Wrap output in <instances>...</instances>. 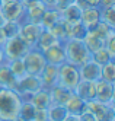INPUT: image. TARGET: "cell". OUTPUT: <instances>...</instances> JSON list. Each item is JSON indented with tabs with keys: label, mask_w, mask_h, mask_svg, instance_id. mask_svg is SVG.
I'll list each match as a JSON object with an SVG mask.
<instances>
[{
	"label": "cell",
	"mask_w": 115,
	"mask_h": 121,
	"mask_svg": "<svg viewBox=\"0 0 115 121\" xmlns=\"http://www.w3.org/2000/svg\"><path fill=\"white\" fill-rule=\"evenodd\" d=\"M115 0H101V7H106V6H114Z\"/></svg>",
	"instance_id": "obj_39"
},
{
	"label": "cell",
	"mask_w": 115,
	"mask_h": 121,
	"mask_svg": "<svg viewBox=\"0 0 115 121\" xmlns=\"http://www.w3.org/2000/svg\"><path fill=\"white\" fill-rule=\"evenodd\" d=\"M37 109H48L51 107V98L48 89H41L37 93H34L28 99Z\"/></svg>",
	"instance_id": "obj_18"
},
{
	"label": "cell",
	"mask_w": 115,
	"mask_h": 121,
	"mask_svg": "<svg viewBox=\"0 0 115 121\" xmlns=\"http://www.w3.org/2000/svg\"><path fill=\"white\" fill-rule=\"evenodd\" d=\"M22 98L12 89L0 88V121H13L19 115Z\"/></svg>",
	"instance_id": "obj_1"
},
{
	"label": "cell",
	"mask_w": 115,
	"mask_h": 121,
	"mask_svg": "<svg viewBox=\"0 0 115 121\" xmlns=\"http://www.w3.org/2000/svg\"><path fill=\"white\" fill-rule=\"evenodd\" d=\"M86 34L87 29L82 22L67 23V39H83Z\"/></svg>",
	"instance_id": "obj_24"
},
{
	"label": "cell",
	"mask_w": 115,
	"mask_h": 121,
	"mask_svg": "<svg viewBox=\"0 0 115 121\" xmlns=\"http://www.w3.org/2000/svg\"><path fill=\"white\" fill-rule=\"evenodd\" d=\"M96 85V96L95 101L102 104H114V92H115V83H109L105 80H98Z\"/></svg>",
	"instance_id": "obj_11"
},
{
	"label": "cell",
	"mask_w": 115,
	"mask_h": 121,
	"mask_svg": "<svg viewBox=\"0 0 115 121\" xmlns=\"http://www.w3.org/2000/svg\"><path fill=\"white\" fill-rule=\"evenodd\" d=\"M114 29H115V28H112V26H109V25H106L105 22L99 21V22H98V23H96L95 26L92 28V29H89L87 32L93 34L96 38H99L102 42H105V39H106V38L111 35V34L114 32Z\"/></svg>",
	"instance_id": "obj_25"
},
{
	"label": "cell",
	"mask_w": 115,
	"mask_h": 121,
	"mask_svg": "<svg viewBox=\"0 0 115 121\" xmlns=\"http://www.w3.org/2000/svg\"><path fill=\"white\" fill-rule=\"evenodd\" d=\"M47 111L50 121H64V118L67 117V111L63 105H51Z\"/></svg>",
	"instance_id": "obj_31"
},
{
	"label": "cell",
	"mask_w": 115,
	"mask_h": 121,
	"mask_svg": "<svg viewBox=\"0 0 115 121\" xmlns=\"http://www.w3.org/2000/svg\"><path fill=\"white\" fill-rule=\"evenodd\" d=\"M101 80L115 83V60L101 66Z\"/></svg>",
	"instance_id": "obj_28"
},
{
	"label": "cell",
	"mask_w": 115,
	"mask_h": 121,
	"mask_svg": "<svg viewBox=\"0 0 115 121\" xmlns=\"http://www.w3.org/2000/svg\"><path fill=\"white\" fill-rule=\"evenodd\" d=\"M79 82H80V73H79L77 66L67 61L58 66V85L64 86L70 91H74Z\"/></svg>",
	"instance_id": "obj_3"
},
{
	"label": "cell",
	"mask_w": 115,
	"mask_h": 121,
	"mask_svg": "<svg viewBox=\"0 0 115 121\" xmlns=\"http://www.w3.org/2000/svg\"><path fill=\"white\" fill-rule=\"evenodd\" d=\"M48 92H50V98H51V105H63L64 107V104L67 102L68 96L72 95L73 91H70L57 83L51 89H48Z\"/></svg>",
	"instance_id": "obj_16"
},
{
	"label": "cell",
	"mask_w": 115,
	"mask_h": 121,
	"mask_svg": "<svg viewBox=\"0 0 115 121\" xmlns=\"http://www.w3.org/2000/svg\"><path fill=\"white\" fill-rule=\"evenodd\" d=\"M10 72L13 73V76L16 79H22L23 76H26V67L23 64V60L22 58H17V60H10V61H6Z\"/></svg>",
	"instance_id": "obj_26"
},
{
	"label": "cell",
	"mask_w": 115,
	"mask_h": 121,
	"mask_svg": "<svg viewBox=\"0 0 115 121\" xmlns=\"http://www.w3.org/2000/svg\"><path fill=\"white\" fill-rule=\"evenodd\" d=\"M103 47L108 50V53L115 58V32H112L111 35L105 39V42H103Z\"/></svg>",
	"instance_id": "obj_35"
},
{
	"label": "cell",
	"mask_w": 115,
	"mask_h": 121,
	"mask_svg": "<svg viewBox=\"0 0 115 121\" xmlns=\"http://www.w3.org/2000/svg\"><path fill=\"white\" fill-rule=\"evenodd\" d=\"M85 107H86V102L79 98L74 92H72L67 102L64 104V108L67 111V114H72V115H80L85 111Z\"/></svg>",
	"instance_id": "obj_19"
},
{
	"label": "cell",
	"mask_w": 115,
	"mask_h": 121,
	"mask_svg": "<svg viewBox=\"0 0 115 121\" xmlns=\"http://www.w3.org/2000/svg\"><path fill=\"white\" fill-rule=\"evenodd\" d=\"M96 82H89V80H82L77 83V86L74 88V93L77 95L80 99H83L85 102H90L95 101L96 96Z\"/></svg>",
	"instance_id": "obj_15"
},
{
	"label": "cell",
	"mask_w": 115,
	"mask_h": 121,
	"mask_svg": "<svg viewBox=\"0 0 115 121\" xmlns=\"http://www.w3.org/2000/svg\"><path fill=\"white\" fill-rule=\"evenodd\" d=\"M41 2L45 4L47 7H55V3H57V0H41Z\"/></svg>",
	"instance_id": "obj_40"
},
{
	"label": "cell",
	"mask_w": 115,
	"mask_h": 121,
	"mask_svg": "<svg viewBox=\"0 0 115 121\" xmlns=\"http://www.w3.org/2000/svg\"><path fill=\"white\" fill-rule=\"evenodd\" d=\"M79 73H80L82 80H89V82H98L101 79V66L95 63L90 58L87 63L82 64L79 67Z\"/></svg>",
	"instance_id": "obj_14"
},
{
	"label": "cell",
	"mask_w": 115,
	"mask_h": 121,
	"mask_svg": "<svg viewBox=\"0 0 115 121\" xmlns=\"http://www.w3.org/2000/svg\"><path fill=\"white\" fill-rule=\"evenodd\" d=\"M45 10H47V6L44 4L41 0H32V2L25 4V18H23V21L39 25L41 18H42V15Z\"/></svg>",
	"instance_id": "obj_9"
},
{
	"label": "cell",
	"mask_w": 115,
	"mask_h": 121,
	"mask_svg": "<svg viewBox=\"0 0 115 121\" xmlns=\"http://www.w3.org/2000/svg\"><path fill=\"white\" fill-rule=\"evenodd\" d=\"M0 6H2V0H0Z\"/></svg>",
	"instance_id": "obj_47"
},
{
	"label": "cell",
	"mask_w": 115,
	"mask_h": 121,
	"mask_svg": "<svg viewBox=\"0 0 115 121\" xmlns=\"http://www.w3.org/2000/svg\"><path fill=\"white\" fill-rule=\"evenodd\" d=\"M80 13H82V10L79 9L74 3L68 4L67 7H64V9L60 10L61 19H63L66 23H76V22H80Z\"/></svg>",
	"instance_id": "obj_23"
},
{
	"label": "cell",
	"mask_w": 115,
	"mask_h": 121,
	"mask_svg": "<svg viewBox=\"0 0 115 121\" xmlns=\"http://www.w3.org/2000/svg\"><path fill=\"white\" fill-rule=\"evenodd\" d=\"M32 121H50L48 120V111L47 109H35Z\"/></svg>",
	"instance_id": "obj_36"
},
{
	"label": "cell",
	"mask_w": 115,
	"mask_h": 121,
	"mask_svg": "<svg viewBox=\"0 0 115 121\" xmlns=\"http://www.w3.org/2000/svg\"><path fill=\"white\" fill-rule=\"evenodd\" d=\"M58 39L52 35V34L48 31V29H42L41 34H39V37H38V41H37V45H35V48L39 50V51H44V50H47L52 45H55L58 44Z\"/></svg>",
	"instance_id": "obj_22"
},
{
	"label": "cell",
	"mask_w": 115,
	"mask_h": 121,
	"mask_svg": "<svg viewBox=\"0 0 115 121\" xmlns=\"http://www.w3.org/2000/svg\"><path fill=\"white\" fill-rule=\"evenodd\" d=\"M41 89H42V85L39 80V76L26 74L22 79H17L15 92L22 98V101H28L29 96H32L34 93H37Z\"/></svg>",
	"instance_id": "obj_4"
},
{
	"label": "cell",
	"mask_w": 115,
	"mask_h": 121,
	"mask_svg": "<svg viewBox=\"0 0 115 121\" xmlns=\"http://www.w3.org/2000/svg\"><path fill=\"white\" fill-rule=\"evenodd\" d=\"M48 31H50L60 42H64V41L67 39V23H66L63 19H60L55 25H52Z\"/></svg>",
	"instance_id": "obj_27"
},
{
	"label": "cell",
	"mask_w": 115,
	"mask_h": 121,
	"mask_svg": "<svg viewBox=\"0 0 115 121\" xmlns=\"http://www.w3.org/2000/svg\"><path fill=\"white\" fill-rule=\"evenodd\" d=\"M12 2H16V0H2V4H6V3H12Z\"/></svg>",
	"instance_id": "obj_45"
},
{
	"label": "cell",
	"mask_w": 115,
	"mask_h": 121,
	"mask_svg": "<svg viewBox=\"0 0 115 121\" xmlns=\"http://www.w3.org/2000/svg\"><path fill=\"white\" fill-rule=\"evenodd\" d=\"M2 50H3V54H4V60L6 61H10V60L22 58L29 51V47L19 37H13V38H9L4 42Z\"/></svg>",
	"instance_id": "obj_6"
},
{
	"label": "cell",
	"mask_w": 115,
	"mask_h": 121,
	"mask_svg": "<svg viewBox=\"0 0 115 121\" xmlns=\"http://www.w3.org/2000/svg\"><path fill=\"white\" fill-rule=\"evenodd\" d=\"M21 23L22 22H16V21H6L4 25L2 26V31L4 32L6 38H13V37H17L19 34V29H21Z\"/></svg>",
	"instance_id": "obj_33"
},
{
	"label": "cell",
	"mask_w": 115,
	"mask_h": 121,
	"mask_svg": "<svg viewBox=\"0 0 115 121\" xmlns=\"http://www.w3.org/2000/svg\"><path fill=\"white\" fill-rule=\"evenodd\" d=\"M3 63H6V60H4V54H3V50H2V47H0V64H3Z\"/></svg>",
	"instance_id": "obj_44"
},
{
	"label": "cell",
	"mask_w": 115,
	"mask_h": 121,
	"mask_svg": "<svg viewBox=\"0 0 115 121\" xmlns=\"http://www.w3.org/2000/svg\"><path fill=\"white\" fill-rule=\"evenodd\" d=\"M0 9L3 12V16L6 21H16V22H23L25 18V4L19 0L12 3L2 4Z\"/></svg>",
	"instance_id": "obj_10"
},
{
	"label": "cell",
	"mask_w": 115,
	"mask_h": 121,
	"mask_svg": "<svg viewBox=\"0 0 115 121\" xmlns=\"http://www.w3.org/2000/svg\"><path fill=\"white\" fill-rule=\"evenodd\" d=\"M22 60H23V64L26 67V73L34 74V76H39L42 69L47 64L42 51H39L37 48H29V51L22 57Z\"/></svg>",
	"instance_id": "obj_5"
},
{
	"label": "cell",
	"mask_w": 115,
	"mask_h": 121,
	"mask_svg": "<svg viewBox=\"0 0 115 121\" xmlns=\"http://www.w3.org/2000/svg\"><path fill=\"white\" fill-rule=\"evenodd\" d=\"M82 41H83L85 47L89 50V53H90V54H92V53H95L96 50H99V48H102V47H103V42H102L99 38H96L93 34H90V32H87Z\"/></svg>",
	"instance_id": "obj_29"
},
{
	"label": "cell",
	"mask_w": 115,
	"mask_h": 121,
	"mask_svg": "<svg viewBox=\"0 0 115 121\" xmlns=\"http://www.w3.org/2000/svg\"><path fill=\"white\" fill-rule=\"evenodd\" d=\"M19 2H22L23 4H26V3H29V2H32V0H19Z\"/></svg>",
	"instance_id": "obj_46"
},
{
	"label": "cell",
	"mask_w": 115,
	"mask_h": 121,
	"mask_svg": "<svg viewBox=\"0 0 115 121\" xmlns=\"http://www.w3.org/2000/svg\"><path fill=\"white\" fill-rule=\"evenodd\" d=\"M101 21L109 25V26L115 28V4L101 7Z\"/></svg>",
	"instance_id": "obj_34"
},
{
	"label": "cell",
	"mask_w": 115,
	"mask_h": 121,
	"mask_svg": "<svg viewBox=\"0 0 115 121\" xmlns=\"http://www.w3.org/2000/svg\"><path fill=\"white\" fill-rule=\"evenodd\" d=\"M6 41H7V38H6V35H4V32L2 31V28H0V47H3Z\"/></svg>",
	"instance_id": "obj_41"
},
{
	"label": "cell",
	"mask_w": 115,
	"mask_h": 121,
	"mask_svg": "<svg viewBox=\"0 0 115 121\" xmlns=\"http://www.w3.org/2000/svg\"><path fill=\"white\" fill-rule=\"evenodd\" d=\"M60 19H61V15H60L58 9H55V7H47V10L44 12L42 18H41L39 26L42 29H50L52 25H55Z\"/></svg>",
	"instance_id": "obj_21"
},
{
	"label": "cell",
	"mask_w": 115,
	"mask_h": 121,
	"mask_svg": "<svg viewBox=\"0 0 115 121\" xmlns=\"http://www.w3.org/2000/svg\"><path fill=\"white\" fill-rule=\"evenodd\" d=\"M44 58L48 64H54V66H60L66 61V54H64V48H63V42L52 45L47 50L42 51Z\"/></svg>",
	"instance_id": "obj_13"
},
{
	"label": "cell",
	"mask_w": 115,
	"mask_h": 121,
	"mask_svg": "<svg viewBox=\"0 0 115 121\" xmlns=\"http://www.w3.org/2000/svg\"><path fill=\"white\" fill-rule=\"evenodd\" d=\"M35 109H37V108H35L29 101H22L21 108H19V115H17V117H21L23 121H32L34 114H35Z\"/></svg>",
	"instance_id": "obj_32"
},
{
	"label": "cell",
	"mask_w": 115,
	"mask_h": 121,
	"mask_svg": "<svg viewBox=\"0 0 115 121\" xmlns=\"http://www.w3.org/2000/svg\"><path fill=\"white\" fill-rule=\"evenodd\" d=\"M101 21V7H87L80 13V22L86 26V29H92Z\"/></svg>",
	"instance_id": "obj_17"
},
{
	"label": "cell",
	"mask_w": 115,
	"mask_h": 121,
	"mask_svg": "<svg viewBox=\"0 0 115 121\" xmlns=\"http://www.w3.org/2000/svg\"><path fill=\"white\" fill-rule=\"evenodd\" d=\"M79 121H96V118L93 117L92 112L89 111H83L80 115H79Z\"/></svg>",
	"instance_id": "obj_37"
},
{
	"label": "cell",
	"mask_w": 115,
	"mask_h": 121,
	"mask_svg": "<svg viewBox=\"0 0 115 121\" xmlns=\"http://www.w3.org/2000/svg\"><path fill=\"white\" fill-rule=\"evenodd\" d=\"M4 22H6V19H4V16H3V12H2V9H0V28L4 25Z\"/></svg>",
	"instance_id": "obj_43"
},
{
	"label": "cell",
	"mask_w": 115,
	"mask_h": 121,
	"mask_svg": "<svg viewBox=\"0 0 115 121\" xmlns=\"http://www.w3.org/2000/svg\"><path fill=\"white\" fill-rule=\"evenodd\" d=\"M85 111L92 112L96 121H115L114 104H102L98 101H90L86 102Z\"/></svg>",
	"instance_id": "obj_7"
},
{
	"label": "cell",
	"mask_w": 115,
	"mask_h": 121,
	"mask_svg": "<svg viewBox=\"0 0 115 121\" xmlns=\"http://www.w3.org/2000/svg\"><path fill=\"white\" fill-rule=\"evenodd\" d=\"M64 121H79V115H72V114H67V117L64 118Z\"/></svg>",
	"instance_id": "obj_42"
},
{
	"label": "cell",
	"mask_w": 115,
	"mask_h": 121,
	"mask_svg": "<svg viewBox=\"0 0 115 121\" xmlns=\"http://www.w3.org/2000/svg\"><path fill=\"white\" fill-rule=\"evenodd\" d=\"M16 83H17V79L13 76V73L10 72L7 63L0 64V88H6V89L15 91Z\"/></svg>",
	"instance_id": "obj_20"
},
{
	"label": "cell",
	"mask_w": 115,
	"mask_h": 121,
	"mask_svg": "<svg viewBox=\"0 0 115 121\" xmlns=\"http://www.w3.org/2000/svg\"><path fill=\"white\" fill-rule=\"evenodd\" d=\"M90 7H101V0H86Z\"/></svg>",
	"instance_id": "obj_38"
},
{
	"label": "cell",
	"mask_w": 115,
	"mask_h": 121,
	"mask_svg": "<svg viewBox=\"0 0 115 121\" xmlns=\"http://www.w3.org/2000/svg\"><path fill=\"white\" fill-rule=\"evenodd\" d=\"M41 31H42V28L39 26V25L31 23V22H25V21H23V22L21 23V29H19L17 37H19L29 48H35Z\"/></svg>",
	"instance_id": "obj_8"
},
{
	"label": "cell",
	"mask_w": 115,
	"mask_h": 121,
	"mask_svg": "<svg viewBox=\"0 0 115 121\" xmlns=\"http://www.w3.org/2000/svg\"><path fill=\"white\" fill-rule=\"evenodd\" d=\"M90 58L93 60L95 63H98L99 66H103V64L112 61V60H115V58L108 53V50L105 48V47H102V48H99V50H96L95 53H92Z\"/></svg>",
	"instance_id": "obj_30"
},
{
	"label": "cell",
	"mask_w": 115,
	"mask_h": 121,
	"mask_svg": "<svg viewBox=\"0 0 115 121\" xmlns=\"http://www.w3.org/2000/svg\"><path fill=\"white\" fill-rule=\"evenodd\" d=\"M39 80L42 89H51L52 86H55L58 83V66L47 63L39 74Z\"/></svg>",
	"instance_id": "obj_12"
},
{
	"label": "cell",
	"mask_w": 115,
	"mask_h": 121,
	"mask_svg": "<svg viewBox=\"0 0 115 121\" xmlns=\"http://www.w3.org/2000/svg\"><path fill=\"white\" fill-rule=\"evenodd\" d=\"M64 54H66V61L72 63L77 67H80L82 64L87 63L90 60V53L83 44L82 39H66L63 42Z\"/></svg>",
	"instance_id": "obj_2"
}]
</instances>
